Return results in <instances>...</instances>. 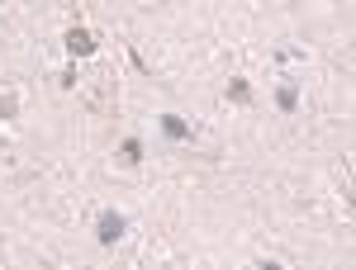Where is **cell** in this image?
I'll list each match as a JSON object with an SVG mask.
<instances>
[{"label":"cell","instance_id":"1","mask_svg":"<svg viewBox=\"0 0 356 270\" xmlns=\"http://www.w3.org/2000/svg\"><path fill=\"white\" fill-rule=\"evenodd\" d=\"M86 95H90V109H95V114H110L114 100H119V90H114V76H110V71H95V76L86 81Z\"/></svg>","mask_w":356,"mask_h":270},{"label":"cell","instance_id":"2","mask_svg":"<svg viewBox=\"0 0 356 270\" xmlns=\"http://www.w3.org/2000/svg\"><path fill=\"white\" fill-rule=\"evenodd\" d=\"M124 233H129V218L119 214V209H105V214L95 218V242L100 246H114Z\"/></svg>","mask_w":356,"mask_h":270},{"label":"cell","instance_id":"3","mask_svg":"<svg viewBox=\"0 0 356 270\" xmlns=\"http://www.w3.org/2000/svg\"><path fill=\"white\" fill-rule=\"evenodd\" d=\"M62 43H67V53H72V57H90V53H95V33L81 28V24L67 28V33H62Z\"/></svg>","mask_w":356,"mask_h":270},{"label":"cell","instance_id":"4","mask_svg":"<svg viewBox=\"0 0 356 270\" xmlns=\"http://www.w3.org/2000/svg\"><path fill=\"white\" fill-rule=\"evenodd\" d=\"M162 133L171 137V142H186V137H191V124H186L181 114H162Z\"/></svg>","mask_w":356,"mask_h":270},{"label":"cell","instance_id":"5","mask_svg":"<svg viewBox=\"0 0 356 270\" xmlns=\"http://www.w3.org/2000/svg\"><path fill=\"white\" fill-rule=\"evenodd\" d=\"M119 162H124V166H138V162H143V142H138V137H124V147H119Z\"/></svg>","mask_w":356,"mask_h":270},{"label":"cell","instance_id":"6","mask_svg":"<svg viewBox=\"0 0 356 270\" xmlns=\"http://www.w3.org/2000/svg\"><path fill=\"white\" fill-rule=\"evenodd\" d=\"M228 100H233V105H247V100H252V85H247L243 76H233V81H228Z\"/></svg>","mask_w":356,"mask_h":270},{"label":"cell","instance_id":"7","mask_svg":"<svg viewBox=\"0 0 356 270\" xmlns=\"http://www.w3.org/2000/svg\"><path fill=\"white\" fill-rule=\"evenodd\" d=\"M275 105L285 109V114H295V105H300V90H295V85H280V90H275Z\"/></svg>","mask_w":356,"mask_h":270},{"label":"cell","instance_id":"8","mask_svg":"<svg viewBox=\"0 0 356 270\" xmlns=\"http://www.w3.org/2000/svg\"><path fill=\"white\" fill-rule=\"evenodd\" d=\"M15 105H19V100H15V95H5V100H0V119H10V114H15Z\"/></svg>","mask_w":356,"mask_h":270}]
</instances>
